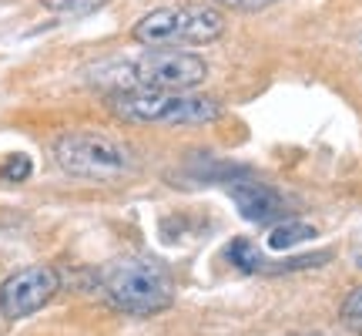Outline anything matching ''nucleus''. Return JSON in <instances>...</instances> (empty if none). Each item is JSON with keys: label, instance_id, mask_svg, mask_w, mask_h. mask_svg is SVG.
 <instances>
[{"label": "nucleus", "instance_id": "nucleus-1", "mask_svg": "<svg viewBox=\"0 0 362 336\" xmlns=\"http://www.w3.org/2000/svg\"><path fill=\"white\" fill-rule=\"evenodd\" d=\"M88 78L111 91H192L208 78V65L192 51L144 47L134 57H111L88 67Z\"/></svg>", "mask_w": 362, "mask_h": 336}, {"label": "nucleus", "instance_id": "nucleus-2", "mask_svg": "<svg viewBox=\"0 0 362 336\" xmlns=\"http://www.w3.org/2000/svg\"><path fill=\"white\" fill-rule=\"evenodd\" d=\"M101 293L128 316H155L175 303V279L158 259H115L101 269Z\"/></svg>", "mask_w": 362, "mask_h": 336}, {"label": "nucleus", "instance_id": "nucleus-3", "mask_svg": "<svg viewBox=\"0 0 362 336\" xmlns=\"http://www.w3.org/2000/svg\"><path fill=\"white\" fill-rule=\"evenodd\" d=\"M107 108L121 121L134 125H168V128H188V125H208L221 118V104L205 94L188 91H111Z\"/></svg>", "mask_w": 362, "mask_h": 336}, {"label": "nucleus", "instance_id": "nucleus-4", "mask_svg": "<svg viewBox=\"0 0 362 336\" xmlns=\"http://www.w3.org/2000/svg\"><path fill=\"white\" fill-rule=\"evenodd\" d=\"M225 13L208 4H171L158 11L144 13L138 24L131 27V38L144 47H178V44H211L225 34Z\"/></svg>", "mask_w": 362, "mask_h": 336}, {"label": "nucleus", "instance_id": "nucleus-5", "mask_svg": "<svg viewBox=\"0 0 362 336\" xmlns=\"http://www.w3.org/2000/svg\"><path fill=\"white\" fill-rule=\"evenodd\" d=\"M54 162L67 175L88 181H115L134 168L128 145L101 131H64L54 138Z\"/></svg>", "mask_w": 362, "mask_h": 336}, {"label": "nucleus", "instance_id": "nucleus-6", "mask_svg": "<svg viewBox=\"0 0 362 336\" xmlns=\"http://www.w3.org/2000/svg\"><path fill=\"white\" fill-rule=\"evenodd\" d=\"M61 289V276L54 266H24L0 283V313L7 320H24L44 310Z\"/></svg>", "mask_w": 362, "mask_h": 336}, {"label": "nucleus", "instance_id": "nucleus-7", "mask_svg": "<svg viewBox=\"0 0 362 336\" xmlns=\"http://www.w3.org/2000/svg\"><path fill=\"white\" fill-rule=\"evenodd\" d=\"M228 195H232V202L238 206L242 212V219L248 222H275L285 215V198L275 189L269 185H262V181H248V179H235L228 185Z\"/></svg>", "mask_w": 362, "mask_h": 336}, {"label": "nucleus", "instance_id": "nucleus-8", "mask_svg": "<svg viewBox=\"0 0 362 336\" xmlns=\"http://www.w3.org/2000/svg\"><path fill=\"white\" fill-rule=\"evenodd\" d=\"M309 239H315V229H312L309 222L285 219L269 233V249L282 252V249H292V246H298V242H309Z\"/></svg>", "mask_w": 362, "mask_h": 336}, {"label": "nucleus", "instance_id": "nucleus-9", "mask_svg": "<svg viewBox=\"0 0 362 336\" xmlns=\"http://www.w3.org/2000/svg\"><path fill=\"white\" fill-rule=\"evenodd\" d=\"M225 256H228V262H232L235 269H242V272H262L265 269V259L259 256V249L252 246L248 239H235Z\"/></svg>", "mask_w": 362, "mask_h": 336}, {"label": "nucleus", "instance_id": "nucleus-10", "mask_svg": "<svg viewBox=\"0 0 362 336\" xmlns=\"http://www.w3.org/2000/svg\"><path fill=\"white\" fill-rule=\"evenodd\" d=\"M47 11L54 13H71V17H84V13L101 11L107 0H40Z\"/></svg>", "mask_w": 362, "mask_h": 336}, {"label": "nucleus", "instance_id": "nucleus-11", "mask_svg": "<svg viewBox=\"0 0 362 336\" xmlns=\"http://www.w3.org/2000/svg\"><path fill=\"white\" fill-rule=\"evenodd\" d=\"M30 172H34L30 158L17 152V155H7L4 168H0V179H4V181H27V179H30Z\"/></svg>", "mask_w": 362, "mask_h": 336}, {"label": "nucleus", "instance_id": "nucleus-12", "mask_svg": "<svg viewBox=\"0 0 362 336\" xmlns=\"http://www.w3.org/2000/svg\"><path fill=\"white\" fill-rule=\"evenodd\" d=\"M208 4H215L218 11L255 13V11H265V7H272V4H279V0H208Z\"/></svg>", "mask_w": 362, "mask_h": 336}, {"label": "nucleus", "instance_id": "nucleus-13", "mask_svg": "<svg viewBox=\"0 0 362 336\" xmlns=\"http://www.w3.org/2000/svg\"><path fill=\"white\" fill-rule=\"evenodd\" d=\"M342 320L349 326H356V330H362V286L352 293L349 299H346V306H342Z\"/></svg>", "mask_w": 362, "mask_h": 336}]
</instances>
